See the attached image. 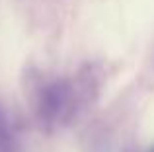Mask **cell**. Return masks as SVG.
I'll return each mask as SVG.
<instances>
[{"instance_id":"6da1fadb","label":"cell","mask_w":154,"mask_h":152,"mask_svg":"<svg viewBox=\"0 0 154 152\" xmlns=\"http://www.w3.org/2000/svg\"><path fill=\"white\" fill-rule=\"evenodd\" d=\"M96 94V78L90 70L76 76L43 78L33 82L31 103L33 113L43 127L59 129L80 115Z\"/></svg>"},{"instance_id":"7a4b0ae2","label":"cell","mask_w":154,"mask_h":152,"mask_svg":"<svg viewBox=\"0 0 154 152\" xmlns=\"http://www.w3.org/2000/svg\"><path fill=\"white\" fill-rule=\"evenodd\" d=\"M0 152H20V142L6 111L0 107Z\"/></svg>"}]
</instances>
